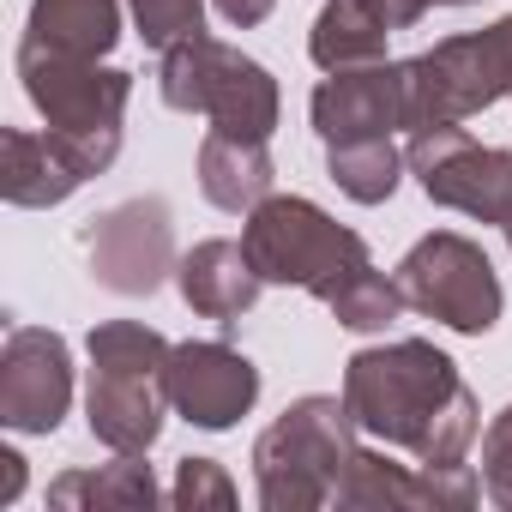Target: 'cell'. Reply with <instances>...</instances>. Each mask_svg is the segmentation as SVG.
<instances>
[{
	"instance_id": "e0dca14e",
	"label": "cell",
	"mask_w": 512,
	"mask_h": 512,
	"mask_svg": "<svg viewBox=\"0 0 512 512\" xmlns=\"http://www.w3.org/2000/svg\"><path fill=\"white\" fill-rule=\"evenodd\" d=\"M272 139H241V133H205L199 145V193L217 211H253L272 193Z\"/></svg>"
},
{
	"instance_id": "d4e9b609",
	"label": "cell",
	"mask_w": 512,
	"mask_h": 512,
	"mask_svg": "<svg viewBox=\"0 0 512 512\" xmlns=\"http://www.w3.org/2000/svg\"><path fill=\"white\" fill-rule=\"evenodd\" d=\"M211 7H217V19H223V25L253 31V25H266V19H272L278 0H211Z\"/></svg>"
},
{
	"instance_id": "8992f818",
	"label": "cell",
	"mask_w": 512,
	"mask_h": 512,
	"mask_svg": "<svg viewBox=\"0 0 512 512\" xmlns=\"http://www.w3.org/2000/svg\"><path fill=\"white\" fill-rule=\"evenodd\" d=\"M157 91H163L169 109L205 115L217 133H241V139H272L278 133V109H284L278 79L260 61L229 49V43H217V37H205V31L175 43V49H163Z\"/></svg>"
},
{
	"instance_id": "3957f363",
	"label": "cell",
	"mask_w": 512,
	"mask_h": 512,
	"mask_svg": "<svg viewBox=\"0 0 512 512\" xmlns=\"http://www.w3.org/2000/svg\"><path fill=\"white\" fill-rule=\"evenodd\" d=\"M19 79H25V97L43 115L49 139L85 169V181L121 157L133 73L103 67V61H79V55H55V49L19 37Z\"/></svg>"
},
{
	"instance_id": "ba28073f",
	"label": "cell",
	"mask_w": 512,
	"mask_h": 512,
	"mask_svg": "<svg viewBox=\"0 0 512 512\" xmlns=\"http://www.w3.org/2000/svg\"><path fill=\"white\" fill-rule=\"evenodd\" d=\"M392 278H398V290H404V302H410L416 314H428V320H440V326H452V332H464V338L494 332V320H500V308H506L488 253H482L470 235H458V229L422 235L404 260H398Z\"/></svg>"
},
{
	"instance_id": "7402d4cb",
	"label": "cell",
	"mask_w": 512,
	"mask_h": 512,
	"mask_svg": "<svg viewBox=\"0 0 512 512\" xmlns=\"http://www.w3.org/2000/svg\"><path fill=\"white\" fill-rule=\"evenodd\" d=\"M127 13L151 49H175L205 31V0H127Z\"/></svg>"
},
{
	"instance_id": "4316f807",
	"label": "cell",
	"mask_w": 512,
	"mask_h": 512,
	"mask_svg": "<svg viewBox=\"0 0 512 512\" xmlns=\"http://www.w3.org/2000/svg\"><path fill=\"white\" fill-rule=\"evenodd\" d=\"M19 488H25V458L7 446L0 452V500H19Z\"/></svg>"
},
{
	"instance_id": "f1b7e54d",
	"label": "cell",
	"mask_w": 512,
	"mask_h": 512,
	"mask_svg": "<svg viewBox=\"0 0 512 512\" xmlns=\"http://www.w3.org/2000/svg\"><path fill=\"white\" fill-rule=\"evenodd\" d=\"M506 247H512V241H506Z\"/></svg>"
},
{
	"instance_id": "603a6c76",
	"label": "cell",
	"mask_w": 512,
	"mask_h": 512,
	"mask_svg": "<svg viewBox=\"0 0 512 512\" xmlns=\"http://www.w3.org/2000/svg\"><path fill=\"white\" fill-rule=\"evenodd\" d=\"M482 494L512 512V404L482 428Z\"/></svg>"
},
{
	"instance_id": "7c38bea8",
	"label": "cell",
	"mask_w": 512,
	"mask_h": 512,
	"mask_svg": "<svg viewBox=\"0 0 512 512\" xmlns=\"http://www.w3.org/2000/svg\"><path fill=\"white\" fill-rule=\"evenodd\" d=\"M73 404V350L49 326H13L0 350V422L13 434H55Z\"/></svg>"
},
{
	"instance_id": "52a82bcc",
	"label": "cell",
	"mask_w": 512,
	"mask_h": 512,
	"mask_svg": "<svg viewBox=\"0 0 512 512\" xmlns=\"http://www.w3.org/2000/svg\"><path fill=\"white\" fill-rule=\"evenodd\" d=\"M398 79H404V133L452 127L494 109L500 97H512V19L470 37H446L398 61Z\"/></svg>"
},
{
	"instance_id": "484cf974",
	"label": "cell",
	"mask_w": 512,
	"mask_h": 512,
	"mask_svg": "<svg viewBox=\"0 0 512 512\" xmlns=\"http://www.w3.org/2000/svg\"><path fill=\"white\" fill-rule=\"evenodd\" d=\"M368 7H374V13H380L392 31H410V25H416L428 7H440V0H368Z\"/></svg>"
},
{
	"instance_id": "277c9868",
	"label": "cell",
	"mask_w": 512,
	"mask_h": 512,
	"mask_svg": "<svg viewBox=\"0 0 512 512\" xmlns=\"http://www.w3.org/2000/svg\"><path fill=\"white\" fill-rule=\"evenodd\" d=\"M91 350V386H85V422L91 440L109 452H151L163 434V368H169V338L139 326V320H103L85 338Z\"/></svg>"
},
{
	"instance_id": "ffe728a7",
	"label": "cell",
	"mask_w": 512,
	"mask_h": 512,
	"mask_svg": "<svg viewBox=\"0 0 512 512\" xmlns=\"http://www.w3.org/2000/svg\"><path fill=\"white\" fill-rule=\"evenodd\" d=\"M151 500H157V476L145 452H115V464L103 470H67L49 482V506H151Z\"/></svg>"
},
{
	"instance_id": "d6986e66",
	"label": "cell",
	"mask_w": 512,
	"mask_h": 512,
	"mask_svg": "<svg viewBox=\"0 0 512 512\" xmlns=\"http://www.w3.org/2000/svg\"><path fill=\"white\" fill-rule=\"evenodd\" d=\"M386 37H392V25L368 0H326L314 31H308V55H314L320 73H344V67L386 61Z\"/></svg>"
},
{
	"instance_id": "8fae6325",
	"label": "cell",
	"mask_w": 512,
	"mask_h": 512,
	"mask_svg": "<svg viewBox=\"0 0 512 512\" xmlns=\"http://www.w3.org/2000/svg\"><path fill=\"white\" fill-rule=\"evenodd\" d=\"M476 500H482L476 470L428 464V458L392 464L386 452H368V446H356V458H350V470L332 494V506H344V512H380V506L386 512H464Z\"/></svg>"
},
{
	"instance_id": "4fadbf2b",
	"label": "cell",
	"mask_w": 512,
	"mask_h": 512,
	"mask_svg": "<svg viewBox=\"0 0 512 512\" xmlns=\"http://www.w3.org/2000/svg\"><path fill=\"white\" fill-rule=\"evenodd\" d=\"M163 392H169V410L193 428H235L253 398H260V368H253L241 350L217 344V338H199V344H175L169 350V368H163Z\"/></svg>"
},
{
	"instance_id": "30bf717a",
	"label": "cell",
	"mask_w": 512,
	"mask_h": 512,
	"mask_svg": "<svg viewBox=\"0 0 512 512\" xmlns=\"http://www.w3.org/2000/svg\"><path fill=\"white\" fill-rule=\"evenodd\" d=\"M79 247L91 260V278L103 290H115V296H151L181 266L175 260V217H169V205L157 193L121 199L103 217H91L79 229Z\"/></svg>"
},
{
	"instance_id": "9a60e30c",
	"label": "cell",
	"mask_w": 512,
	"mask_h": 512,
	"mask_svg": "<svg viewBox=\"0 0 512 512\" xmlns=\"http://www.w3.org/2000/svg\"><path fill=\"white\" fill-rule=\"evenodd\" d=\"M175 284H181V302L193 314L217 320V326H235L253 302H260V290H266L260 266L247 260L241 241H199L193 253H181Z\"/></svg>"
},
{
	"instance_id": "ac0fdd59",
	"label": "cell",
	"mask_w": 512,
	"mask_h": 512,
	"mask_svg": "<svg viewBox=\"0 0 512 512\" xmlns=\"http://www.w3.org/2000/svg\"><path fill=\"white\" fill-rule=\"evenodd\" d=\"M25 37L55 55L103 61L121 43V0H31Z\"/></svg>"
},
{
	"instance_id": "5b68a950",
	"label": "cell",
	"mask_w": 512,
	"mask_h": 512,
	"mask_svg": "<svg viewBox=\"0 0 512 512\" xmlns=\"http://www.w3.org/2000/svg\"><path fill=\"white\" fill-rule=\"evenodd\" d=\"M356 416L344 398H296L260 440H253V482L266 512H320L332 506L350 458H356Z\"/></svg>"
},
{
	"instance_id": "6da1fadb",
	"label": "cell",
	"mask_w": 512,
	"mask_h": 512,
	"mask_svg": "<svg viewBox=\"0 0 512 512\" xmlns=\"http://www.w3.org/2000/svg\"><path fill=\"white\" fill-rule=\"evenodd\" d=\"M344 404L362 434L404 446L428 464H464L482 434V404L458 362L428 338H392L344 362Z\"/></svg>"
},
{
	"instance_id": "5bb4252c",
	"label": "cell",
	"mask_w": 512,
	"mask_h": 512,
	"mask_svg": "<svg viewBox=\"0 0 512 512\" xmlns=\"http://www.w3.org/2000/svg\"><path fill=\"white\" fill-rule=\"evenodd\" d=\"M314 133L320 145H350V139H392L404 127V79L398 61H368V67H344L326 73L314 85Z\"/></svg>"
},
{
	"instance_id": "7a4b0ae2",
	"label": "cell",
	"mask_w": 512,
	"mask_h": 512,
	"mask_svg": "<svg viewBox=\"0 0 512 512\" xmlns=\"http://www.w3.org/2000/svg\"><path fill=\"white\" fill-rule=\"evenodd\" d=\"M241 247H247V260L260 266L266 284L308 290L326 308L374 272L368 241L302 193H266L241 223Z\"/></svg>"
},
{
	"instance_id": "44dd1931",
	"label": "cell",
	"mask_w": 512,
	"mask_h": 512,
	"mask_svg": "<svg viewBox=\"0 0 512 512\" xmlns=\"http://www.w3.org/2000/svg\"><path fill=\"white\" fill-rule=\"evenodd\" d=\"M404 151L392 139H350V145H326V175L338 181L344 199L356 205H386L398 193V175H404Z\"/></svg>"
},
{
	"instance_id": "cb8c5ba5",
	"label": "cell",
	"mask_w": 512,
	"mask_h": 512,
	"mask_svg": "<svg viewBox=\"0 0 512 512\" xmlns=\"http://www.w3.org/2000/svg\"><path fill=\"white\" fill-rule=\"evenodd\" d=\"M169 500H175V506H193V512H199V506H235V482L223 476L217 458H181Z\"/></svg>"
},
{
	"instance_id": "9c48e42d",
	"label": "cell",
	"mask_w": 512,
	"mask_h": 512,
	"mask_svg": "<svg viewBox=\"0 0 512 512\" xmlns=\"http://www.w3.org/2000/svg\"><path fill=\"white\" fill-rule=\"evenodd\" d=\"M404 163H410V175L422 181V193L434 205L464 211L476 223H500L506 241H512V151L476 145L464 133V121H452V127L410 133Z\"/></svg>"
},
{
	"instance_id": "2e32d148",
	"label": "cell",
	"mask_w": 512,
	"mask_h": 512,
	"mask_svg": "<svg viewBox=\"0 0 512 512\" xmlns=\"http://www.w3.org/2000/svg\"><path fill=\"white\" fill-rule=\"evenodd\" d=\"M0 193L7 205H25V211H49L61 199H73L85 187V169L49 139V133H25V127H7L0 133Z\"/></svg>"
},
{
	"instance_id": "83f0119b",
	"label": "cell",
	"mask_w": 512,
	"mask_h": 512,
	"mask_svg": "<svg viewBox=\"0 0 512 512\" xmlns=\"http://www.w3.org/2000/svg\"><path fill=\"white\" fill-rule=\"evenodd\" d=\"M440 7H476V0H440Z\"/></svg>"
}]
</instances>
